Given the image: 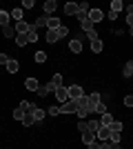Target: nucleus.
Returning a JSON list of instances; mask_svg holds the SVG:
<instances>
[{"label": "nucleus", "instance_id": "obj_1", "mask_svg": "<svg viewBox=\"0 0 133 149\" xmlns=\"http://www.w3.org/2000/svg\"><path fill=\"white\" fill-rule=\"evenodd\" d=\"M76 111H78V102H76V100H71V98L60 105V113H76Z\"/></svg>", "mask_w": 133, "mask_h": 149}, {"label": "nucleus", "instance_id": "obj_2", "mask_svg": "<svg viewBox=\"0 0 133 149\" xmlns=\"http://www.w3.org/2000/svg\"><path fill=\"white\" fill-rule=\"evenodd\" d=\"M102 100V96L98 91H93L91 96H87V105H89V111H95V107H98V102Z\"/></svg>", "mask_w": 133, "mask_h": 149}, {"label": "nucleus", "instance_id": "obj_3", "mask_svg": "<svg viewBox=\"0 0 133 149\" xmlns=\"http://www.w3.org/2000/svg\"><path fill=\"white\" fill-rule=\"evenodd\" d=\"M82 96H84V91H82L80 85H71L69 87V98L71 100H78V98H82Z\"/></svg>", "mask_w": 133, "mask_h": 149}, {"label": "nucleus", "instance_id": "obj_4", "mask_svg": "<svg viewBox=\"0 0 133 149\" xmlns=\"http://www.w3.org/2000/svg\"><path fill=\"white\" fill-rule=\"evenodd\" d=\"M104 18V13H102V9H95V7H91V11H89V20H91V22H100V20Z\"/></svg>", "mask_w": 133, "mask_h": 149}, {"label": "nucleus", "instance_id": "obj_5", "mask_svg": "<svg viewBox=\"0 0 133 149\" xmlns=\"http://www.w3.org/2000/svg\"><path fill=\"white\" fill-rule=\"evenodd\" d=\"M56 98L60 100V102H67V100H69V87H58L56 89Z\"/></svg>", "mask_w": 133, "mask_h": 149}, {"label": "nucleus", "instance_id": "obj_6", "mask_svg": "<svg viewBox=\"0 0 133 149\" xmlns=\"http://www.w3.org/2000/svg\"><path fill=\"white\" fill-rule=\"evenodd\" d=\"M78 11H80V5H76V2H67L64 5V13L67 16H78Z\"/></svg>", "mask_w": 133, "mask_h": 149}, {"label": "nucleus", "instance_id": "obj_7", "mask_svg": "<svg viewBox=\"0 0 133 149\" xmlns=\"http://www.w3.org/2000/svg\"><path fill=\"white\" fill-rule=\"evenodd\" d=\"M95 140H98V138H95V134H93V131H82V143L84 145H87V147H89V145H91V143H95Z\"/></svg>", "mask_w": 133, "mask_h": 149}, {"label": "nucleus", "instance_id": "obj_8", "mask_svg": "<svg viewBox=\"0 0 133 149\" xmlns=\"http://www.w3.org/2000/svg\"><path fill=\"white\" fill-rule=\"evenodd\" d=\"M69 49H71V54H80V51H82V40L73 38V40L69 42Z\"/></svg>", "mask_w": 133, "mask_h": 149}, {"label": "nucleus", "instance_id": "obj_9", "mask_svg": "<svg viewBox=\"0 0 133 149\" xmlns=\"http://www.w3.org/2000/svg\"><path fill=\"white\" fill-rule=\"evenodd\" d=\"M25 87L29 89V91H38V87H40L38 78H27V80H25Z\"/></svg>", "mask_w": 133, "mask_h": 149}, {"label": "nucleus", "instance_id": "obj_10", "mask_svg": "<svg viewBox=\"0 0 133 149\" xmlns=\"http://www.w3.org/2000/svg\"><path fill=\"white\" fill-rule=\"evenodd\" d=\"M16 33H27V31L31 29V25H29V22H25V20H20V22H16Z\"/></svg>", "mask_w": 133, "mask_h": 149}, {"label": "nucleus", "instance_id": "obj_11", "mask_svg": "<svg viewBox=\"0 0 133 149\" xmlns=\"http://www.w3.org/2000/svg\"><path fill=\"white\" fill-rule=\"evenodd\" d=\"M95 138H98V140H109V138H111V129H109V127H100V131L95 134Z\"/></svg>", "mask_w": 133, "mask_h": 149}, {"label": "nucleus", "instance_id": "obj_12", "mask_svg": "<svg viewBox=\"0 0 133 149\" xmlns=\"http://www.w3.org/2000/svg\"><path fill=\"white\" fill-rule=\"evenodd\" d=\"M100 120H87V129L89 131H93V134H98V131H100Z\"/></svg>", "mask_w": 133, "mask_h": 149}, {"label": "nucleus", "instance_id": "obj_13", "mask_svg": "<svg viewBox=\"0 0 133 149\" xmlns=\"http://www.w3.org/2000/svg\"><path fill=\"white\" fill-rule=\"evenodd\" d=\"M60 36H58V29H47V42H58Z\"/></svg>", "mask_w": 133, "mask_h": 149}, {"label": "nucleus", "instance_id": "obj_14", "mask_svg": "<svg viewBox=\"0 0 133 149\" xmlns=\"http://www.w3.org/2000/svg\"><path fill=\"white\" fill-rule=\"evenodd\" d=\"M44 116H47V111H44V109H40V107H36V109H33V120H36V123H42Z\"/></svg>", "mask_w": 133, "mask_h": 149}, {"label": "nucleus", "instance_id": "obj_15", "mask_svg": "<svg viewBox=\"0 0 133 149\" xmlns=\"http://www.w3.org/2000/svg\"><path fill=\"white\" fill-rule=\"evenodd\" d=\"M56 7H58L56 0H47V2H44V11H47V16H51V13L56 11Z\"/></svg>", "mask_w": 133, "mask_h": 149}, {"label": "nucleus", "instance_id": "obj_16", "mask_svg": "<svg viewBox=\"0 0 133 149\" xmlns=\"http://www.w3.org/2000/svg\"><path fill=\"white\" fill-rule=\"evenodd\" d=\"M20 109H22V111H27V113H33L36 105H33V102H29V100H22V102H20Z\"/></svg>", "mask_w": 133, "mask_h": 149}, {"label": "nucleus", "instance_id": "obj_17", "mask_svg": "<svg viewBox=\"0 0 133 149\" xmlns=\"http://www.w3.org/2000/svg\"><path fill=\"white\" fill-rule=\"evenodd\" d=\"M2 36H5V38H13V36H18V33H16V27H11V25L2 27Z\"/></svg>", "mask_w": 133, "mask_h": 149}, {"label": "nucleus", "instance_id": "obj_18", "mask_svg": "<svg viewBox=\"0 0 133 149\" xmlns=\"http://www.w3.org/2000/svg\"><path fill=\"white\" fill-rule=\"evenodd\" d=\"M122 76H124V78H131V76H133V60H129L127 65H124V69H122Z\"/></svg>", "mask_w": 133, "mask_h": 149}, {"label": "nucleus", "instance_id": "obj_19", "mask_svg": "<svg viewBox=\"0 0 133 149\" xmlns=\"http://www.w3.org/2000/svg\"><path fill=\"white\" fill-rule=\"evenodd\" d=\"M18 69H20V62L18 60H9V62H7V71H9V74H16Z\"/></svg>", "mask_w": 133, "mask_h": 149}, {"label": "nucleus", "instance_id": "obj_20", "mask_svg": "<svg viewBox=\"0 0 133 149\" xmlns=\"http://www.w3.org/2000/svg\"><path fill=\"white\" fill-rule=\"evenodd\" d=\"M9 16H11L16 22H20V20H22V7H16L13 11H9Z\"/></svg>", "mask_w": 133, "mask_h": 149}, {"label": "nucleus", "instance_id": "obj_21", "mask_svg": "<svg viewBox=\"0 0 133 149\" xmlns=\"http://www.w3.org/2000/svg\"><path fill=\"white\" fill-rule=\"evenodd\" d=\"M16 45H18V47H25V45H29V38H27V33H18V36H16Z\"/></svg>", "mask_w": 133, "mask_h": 149}, {"label": "nucleus", "instance_id": "obj_22", "mask_svg": "<svg viewBox=\"0 0 133 149\" xmlns=\"http://www.w3.org/2000/svg\"><path fill=\"white\" fill-rule=\"evenodd\" d=\"M27 38H29V42H36V40H38V29L33 25H31V29L27 31Z\"/></svg>", "mask_w": 133, "mask_h": 149}, {"label": "nucleus", "instance_id": "obj_23", "mask_svg": "<svg viewBox=\"0 0 133 149\" xmlns=\"http://www.w3.org/2000/svg\"><path fill=\"white\" fill-rule=\"evenodd\" d=\"M9 20H11L9 11H2V9H0V25H2V27H7V25H9Z\"/></svg>", "mask_w": 133, "mask_h": 149}, {"label": "nucleus", "instance_id": "obj_24", "mask_svg": "<svg viewBox=\"0 0 133 149\" xmlns=\"http://www.w3.org/2000/svg\"><path fill=\"white\" fill-rule=\"evenodd\" d=\"M47 25H49V16H40V18L36 20V25H33V27L40 29V27H47Z\"/></svg>", "mask_w": 133, "mask_h": 149}, {"label": "nucleus", "instance_id": "obj_25", "mask_svg": "<svg viewBox=\"0 0 133 149\" xmlns=\"http://www.w3.org/2000/svg\"><path fill=\"white\" fill-rule=\"evenodd\" d=\"M58 27H60V18L49 16V25H47V29H58Z\"/></svg>", "mask_w": 133, "mask_h": 149}, {"label": "nucleus", "instance_id": "obj_26", "mask_svg": "<svg viewBox=\"0 0 133 149\" xmlns=\"http://www.w3.org/2000/svg\"><path fill=\"white\" fill-rule=\"evenodd\" d=\"M111 123H113V116H111V113H102V120H100L102 127H109Z\"/></svg>", "mask_w": 133, "mask_h": 149}, {"label": "nucleus", "instance_id": "obj_27", "mask_svg": "<svg viewBox=\"0 0 133 149\" xmlns=\"http://www.w3.org/2000/svg\"><path fill=\"white\" fill-rule=\"evenodd\" d=\"M122 9H124V5H122V0H113V2H111V11L120 13Z\"/></svg>", "mask_w": 133, "mask_h": 149}, {"label": "nucleus", "instance_id": "obj_28", "mask_svg": "<svg viewBox=\"0 0 133 149\" xmlns=\"http://www.w3.org/2000/svg\"><path fill=\"white\" fill-rule=\"evenodd\" d=\"M22 125H25V127H31V125H36V120H33V113H25Z\"/></svg>", "mask_w": 133, "mask_h": 149}, {"label": "nucleus", "instance_id": "obj_29", "mask_svg": "<svg viewBox=\"0 0 133 149\" xmlns=\"http://www.w3.org/2000/svg\"><path fill=\"white\" fill-rule=\"evenodd\" d=\"M49 82H51V85H53L56 89H58V87H62V76H60V74H56V76H53V78H51Z\"/></svg>", "mask_w": 133, "mask_h": 149}, {"label": "nucleus", "instance_id": "obj_30", "mask_svg": "<svg viewBox=\"0 0 133 149\" xmlns=\"http://www.w3.org/2000/svg\"><path fill=\"white\" fill-rule=\"evenodd\" d=\"M91 51H93V54H100L102 51V40H93V42H91Z\"/></svg>", "mask_w": 133, "mask_h": 149}, {"label": "nucleus", "instance_id": "obj_31", "mask_svg": "<svg viewBox=\"0 0 133 149\" xmlns=\"http://www.w3.org/2000/svg\"><path fill=\"white\" fill-rule=\"evenodd\" d=\"M33 60L38 62V65H42V62L47 60V54H44V51H36V56H33Z\"/></svg>", "mask_w": 133, "mask_h": 149}, {"label": "nucleus", "instance_id": "obj_32", "mask_svg": "<svg viewBox=\"0 0 133 149\" xmlns=\"http://www.w3.org/2000/svg\"><path fill=\"white\" fill-rule=\"evenodd\" d=\"M58 36H60V38H67V36H69V27H67V25H60V27H58Z\"/></svg>", "mask_w": 133, "mask_h": 149}, {"label": "nucleus", "instance_id": "obj_33", "mask_svg": "<svg viewBox=\"0 0 133 149\" xmlns=\"http://www.w3.org/2000/svg\"><path fill=\"white\" fill-rule=\"evenodd\" d=\"M84 36L89 38V40H91V42H93V40H100V36H98V31L95 29H91V31H87V33H84Z\"/></svg>", "mask_w": 133, "mask_h": 149}, {"label": "nucleus", "instance_id": "obj_34", "mask_svg": "<svg viewBox=\"0 0 133 149\" xmlns=\"http://www.w3.org/2000/svg\"><path fill=\"white\" fill-rule=\"evenodd\" d=\"M25 113H27V111H22V109H20V107H18V109H13V118L22 123V118H25Z\"/></svg>", "mask_w": 133, "mask_h": 149}, {"label": "nucleus", "instance_id": "obj_35", "mask_svg": "<svg viewBox=\"0 0 133 149\" xmlns=\"http://www.w3.org/2000/svg\"><path fill=\"white\" fill-rule=\"evenodd\" d=\"M95 113H107V105H104V100H100V102H98V107H95Z\"/></svg>", "mask_w": 133, "mask_h": 149}, {"label": "nucleus", "instance_id": "obj_36", "mask_svg": "<svg viewBox=\"0 0 133 149\" xmlns=\"http://www.w3.org/2000/svg\"><path fill=\"white\" fill-rule=\"evenodd\" d=\"M109 129H111V131H122V123H118V120H113V123L109 125Z\"/></svg>", "mask_w": 133, "mask_h": 149}, {"label": "nucleus", "instance_id": "obj_37", "mask_svg": "<svg viewBox=\"0 0 133 149\" xmlns=\"http://www.w3.org/2000/svg\"><path fill=\"white\" fill-rule=\"evenodd\" d=\"M38 96H42V98H47V96H49V91H47V85H40V87H38Z\"/></svg>", "mask_w": 133, "mask_h": 149}, {"label": "nucleus", "instance_id": "obj_38", "mask_svg": "<svg viewBox=\"0 0 133 149\" xmlns=\"http://www.w3.org/2000/svg\"><path fill=\"white\" fill-rule=\"evenodd\" d=\"M22 9H33V0H22Z\"/></svg>", "mask_w": 133, "mask_h": 149}, {"label": "nucleus", "instance_id": "obj_39", "mask_svg": "<svg viewBox=\"0 0 133 149\" xmlns=\"http://www.w3.org/2000/svg\"><path fill=\"white\" fill-rule=\"evenodd\" d=\"M9 60H11V58L7 56V54H2V51H0V65H7Z\"/></svg>", "mask_w": 133, "mask_h": 149}, {"label": "nucleus", "instance_id": "obj_40", "mask_svg": "<svg viewBox=\"0 0 133 149\" xmlns=\"http://www.w3.org/2000/svg\"><path fill=\"white\" fill-rule=\"evenodd\" d=\"M49 116H58V113H60V107H49Z\"/></svg>", "mask_w": 133, "mask_h": 149}, {"label": "nucleus", "instance_id": "obj_41", "mask_svg": "<svg viewBox=\"0 0 133 149\" xmlns=\"http://www.w3.org/2000/svg\"><path fill=\"white\" fill-rule=\"evenodd\" d=\"M124 107H133V93L124 98Z\"/></svg>", "mask_w": 133, "mask_h": 149}, {"label": "nucleus", "instance_id": "obj_42", "mask_svg": "<svg viewBox=\"0 0 133 149\" xmlns=\"http://www.w3.org/2000/svg\"><path fill=\"white\" fill-rule=\"evenodd\" d=\"M89 149H102V143H98V140H95V143L89 145Z\"/></svg>", "mask_w": 133, "mask_h": 149}, {"label": "nucleus", "instance_id": "obj_43", "mask_svg": "<svg viewBox=\"0 0 133 149\" xmlns=\"http://www.w3.org/2000/svg\"><path fill=\"white\" fill-rule=\"evenodd\" d=\"M78 129H80V131H87V123H84V120H80V123H78Z\"/></svg>", "mask_w": 133, "mask_h": 149}, {"label": "nucleus", "instance_id": "obj_44", "mask_svg": "<svg viewBox=\"0 0 133 149\" xmlns=\"http://www.w3.org/2000/svg\"><path fill=\"white\" fill-rule=\"evenodd\" d=\"M127 25L133 27V13H127Z\"/></svg>", "mask_w": 133, "mask_h": 149}, {"label": "nucleus", "instance_id": "obj_45", "mask_svg": "<svg viewBox=\"0 0 133 149\" xmlns=\"http://www.w3.org/2000/svg\"><path fill=\"white\" fill-rule=\"evenodd\" d=\"M107 18H109V20H115V18H118V13H115V11H109Z\"/></svg>", "mask_w": 133, "mask_h": 149}, {"label": "nucleus", "instance_id": "obj_46", "mask_svg": "<svg viewBox=\"0 0 133 149\" xmlns=\"http://www.w3.org/2000/svg\"><path fill=\"white\" fill-rule=\"evenodd\" d=\"M124 9H127V13H133V5H127Z\"/></svg>", "mask_w": 133, "mask_h": 149}, {"label": "nucleus", "instance_id": "obj_47", "mask_svg": "<svg viewBox=\"0 0 133 149\" xmlns=\"http://www.w3.org/2000/svg\"><path fill=\"white\" fill-rule=\"evenodd\" d=\"M113 149H122V147H120V145H113Z\"/></svg>", "mask_w": 133, "mask_h": 149}, {"label": "nucleus", "instance_id": "obj_48", "mask_svg": "<svg viewBox=\"0 0 133 149\" xmlns=\"http://www.w3.org/2000/svg\"><path fill=\"white\" fill-rule=\"evenodd\" d=\"M129 31H131V36H133V27H129Z\"/></svg>", "mask_w": 133, "mask_h": 149}]
</instances>
